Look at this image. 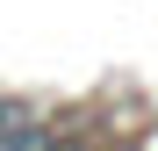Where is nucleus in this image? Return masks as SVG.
Returning <instances> with one entry per match:
<instances>
[{"mask_svg": "<svg viewBox=\"0 0 158 151\" xmlns=\"http://www.w3.org/2000/svg\"><path fill=\"white\" fill-rule=\"evenodd\" d=\"M50 151H72V144H50Z\"/></svg>", "mask_w": 158, "mask_h": 151, "instance_id": "obj_1", "label": "nucleus"}]
</instances>
